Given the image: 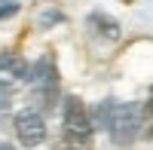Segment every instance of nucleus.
Wrapping results in <instances>:
<instances>
[{
  "label": "nucleus",
  "mask_w": 153,
  "mask_h": 150,
  "mask_svg": "<svg viewBox=\"0 0 153 150\" xmlns=\"http://www.w3.org/2000/svg\"><path fill=\"white\" fill-rule=\"evenodd\" d=\"M6 110H9V95L0 89V114H6Z\"/></svg>",
  "instance_id": "obj_10"
},
{
  "label": "nucleus",
  "mask_w": 153,
  "mask_h": 150,
  "mask_svg": "<svg viewBox=\"0 0 153 150\" xmlns=\"http://www.w3.org/2000/svg\"><path fill=\"white\" fill-rule=\"evenodd\" d=\"M65 129L83 138H92V110H86V104L80 98H65Z\"/></svg>",
  "instance_id": "obj_3"
},
{
  "label": "nucleus",
  "mask_w": 153,
  "mask_h": 150,
  "mask_svg": "<svg viewBox=\"0 0 153 150\" xmlns=\"http://www.w3.org/2000/svg\"><path fill=\"white\" fill-rule=\"evenodd\" d=\"M58 22H65V12H61V9H43L40 19H37L40 28H49V25H58Z\"/></svg>",
  "instance_id": "obj_8"
},
{
  "label": "nucleus",
  "mask_w": 153,
  "mask_h": 150,
  "mask_svg": "<svg viewBox=\"0 0 153 150\" xmlns=\"http://www.w3.org/2000/svg\"><path fill=\"white\" fill-rule=\"evenodd\" d=\"M0 150H16V147H9V144H3V147H0Z\"/></svg>",
  "instance_id": "obj_11"
},
{
  "label": "nucleus",
  "mask_w": 153,
  "mask_h": 150,
  "mask_svg": "<svg viewBox=\"0 0 153 150\" xmlns=\"http://www.w3.org/2000/svg\"><path fill=\"white\" fill-rule=\"evenodd\" d=\"M147 114H153V104H150V101H147L144 107H141V104H113V117H110V126H107L110 141L120 144V147L132 144V141L138 138V132H141Z\"/></svg>",
  "instance_id": "obj_1"
},
{
  "label": "nucleus",
  "mask_w": 153,
  "mask_h": 150,
  "mask_svg": "<svg viewBox=\"0 0 153 150\" xmlns=\"http://www.w3.org/2000/svg\"><path fill=\"white\" fill-rule=\"evenodd\" d=\"M150 104H153V86H150Z\"/></svg>",
  "instance_id": "obj_12"
},
{
  "label": "nucleus",
  "mask_w": 153,
  "mask_h": 150,
  "mask_svg": "<svg viewBox=\"0 0 153 150\" xmlns=\"http://www.w3.org/2000/svg\"><path fill=\"white\" fill-rule=\"evenodd\" d=\"M31 65L16 52H0V83H16V80H28Z\"/></svg>",
  "instance_id": "obj_4"
},
{
  "label": "nucleus",
  "mask_w": 153,
  "mask_h": 150,
  "mask_svg": "<svg viewBox=\"0 0 153 150\" xmlns=\"http://www.w3.org/2000/svg\"><path fill=\"white\" fill-rule=\"evenodd\" d=\"M89 28H92L98 37H104V40H120L123 31H120V22L117 19H110L107 12H89Z\"/></svg>",
  "instance_id": "obj_6"
},
{
  "label": "nucleus",
  "mask_w": 153,
  "mask_h": 150,
  "mask_svg": "<svg viewBox=\"0 0 153 150\" xmlns=\"http://www.w3.org/2000/svg\"><path fill=\"white\" fill-rule=\"evenodd\" d=\"M28 80H31L34 86H55V80H58V71H55V61H52V55L37 58L34 65H31V71H28Z\"/></svg>",
  "instance_id": "obj_5"
},
{
  "label": "nucleus",
  "mask_w": 153,
  "mask_h": 150,
  "mask_svg": "<svg viewBox=\"0 0 153 150\" xmlns=\"http://www.w3.org/2000/svg\"><path fill=\"white\" fill-rule=\"evenodd\" d=\"M113 98H107V101H98L95 107H92V126L95 129H107L110 126V117H113Z\"/></svg>",
  "instance_id": "obj_7"
},
{
  "label": "nucleus",
  "mask_w": 153,
  "mask_h": 150,
  "mask_svg": "<svg viewBox=\"0 0 153 150\" xmlns=\"http://www.w3.org/2000/svg\"><path fill=\"white\" fill-rule=\"evenodd\" d=\"M12 126H16V138L22 147H40L46 141V120L40 110H19Z\"/></svg>",
  "instance_id": "obj_2"
},
{
  "label": "nucleus",
  "mask_w": 153,
  "mask_h": 150,
  "mask_svg": "<svg viewBox=\"0 0 153 150\" xmlns=\"http://www.w3.org/2000/svg\"><path fill=\"white\" fill-rule=\"evenodd\" d=\"M19 12V0H0V19H12Z\"/></svg>",
  "instance_id": "obj_9"
},
{
  "label": "nucleus",
  "mask_w": 153,
  "mask_h": 150,
  "mask_svg": "<svg viewBox=\"0 0 153 150\" xmlns=\"http://www.w3.org/2000/svg\"><path fill=\"white\" fill-rule=\"evenodd\" d=\"M0 147H3V144H0Z\"/></svg>",
  "instance_id": "obj_13"
}]
</instances>
